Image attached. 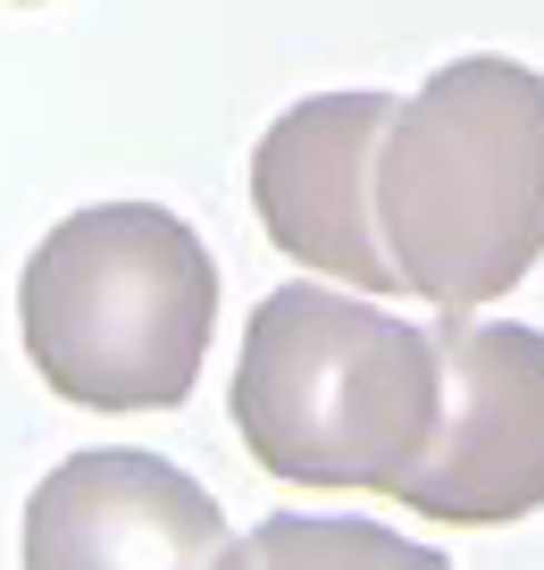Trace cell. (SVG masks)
Masks as SVG:
<instances>
[{
  "label": "cell",
  "mask_w": 544,
  "mask_h": 570,
  "mask_svg": "<svg viewBox=\"0 0 544 570\" xmlns=\"http://www.w3.org/2000/svg\"><path fill=\"white\" fill-rule=\"evenodd\" d=\"M235 436L285 487L318 495H403L444 420L436 336L344 285H277L244 327Z\"/></svg>",
  "instance_id": "obj_1"
},
{
  "label": "cell",
  "mask_w": 544,
  "mask_h": 570,
  "mask_svg": "<svg viewBox=\"0 0 544 570\" xmlns=\"http://www.w3.org/2000/svg\"><path fill=\"white\" fill-rule=\"evenodd\" d=\"M377 235L403 294L436 311L503 303L544 261V76L520 59H444L386 126Z\"/></svg>",
  "instance_id": "obj_2"
},
{
  "label": "cell",
  "mask_w": 544,
  "mask_h": 570,
  "mask_svg": "<svg viewBox=\"0 0 544 570\" xmlns=\"http://www.w3.org/2000/svg\"><path fill=\"white\" fill-rule=\"evenodd\" d=\"M18 327L42 386L76 411H176L218 327V261L159 202L59 218L18 277Z\"/></svg>",
  "instance_id": "obj_3"
},
{
  "label": "cell",
  "mask_w": 544,
  "mask_h": 570,
  "mask_svg": "<svg viewBox=\"0 0 544 570\" xmlns=\"http://www.w3.org/2000/svg\"><path fill=\"white\" fill-rule=\"evenodd\" d=\"M427 336L444 361V420L394 503L444 529H503L544 512V336L469 311H444Z\"/></svg>",
  "instance_id": "obj_4"
},
{
  "label": "cell",
  "mask_w": 544,
  "mask_h": 570,
  "mask_svg": "<svg viewBox=\"0 0 544 570\" xmlns=\"http://www.w3.org/2000/svg\"><path fill=\"white\" fill-rule=\"evenodd\" d=\"M394 109V92H310L251 151V210L268 244L352 294H403V268L377 235V151Z\"/></svg>",
  "instance_id": "obj_5"
},
{
  "label": "cell",
  "mask_w": 544,
  "mask_h": 570,
  "mask_svg": "<svg viewBox=\"0 0 544 570\" xmlns=\"http://www.w3.org/2000/svg\"><path fill=\"white\" fill-rule=\"evenodd\" d=\"M227 546L210 487L135 445L68 453L26 495V570H218Z\"/></svg>",
  "instance_id": "obj_6"
},
{
  "label": "cell",
  "mask_w": 544,
  "mask_h": 570,
  "mask_svg": "<svg viewBox=\"0 0 544 570\" xmlns=\"http://www.w3.org/2000/svg\"><path fill=\"white\" fill-rule=\"evenodd\" d=\"M218 570H453L436 546H411L386 520L352 512H268L251 537H235Z\"/></svg>",
  "instance_id": "obj_7"
},
{
  "label": "cell",
  "mask_w": 544,
  "mask_h": 570,
  "mask_svg": "<svg viewBox=\"0 0 544 570\" xmlns=\"http://www.w3.org/2000/svg\"><path fill=\"white\" fill-rule=\"evenodd\" d=\"M18 9H34V0H18Z\"/></svg>",
  "instance_id": "obj_8"
}]
</instances>
